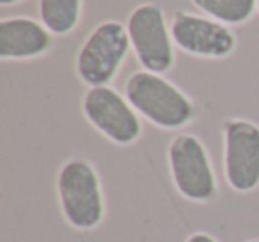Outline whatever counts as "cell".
I'll return each instance as SVG.
<instances>
[{"label":"cell","instance_id":"cell-1","mask_svg":"<svg viewBox=\"0 0 259 242\" xmlns=\"http://www.w3.org/2000/svg\"><path fill=\"white\" fill-rule=\"evenodd\" d=\"M57 203L64 221L76 231H93L107 214L103 186L96 168L83 157L61 164L55 177Z\"/></svg>","mask_w":259,"mask_h":242},{"label":"cell","instance_id":"cell-2","mask_svg":"<svg viewBox=\"0 0 259 242\" xmlns=\"http://www.w3.org/2000/svg\"><path fill=\"white\" fill-rule=\"evenodd\" d=\"M124 96L142 118L160 129H180L195 118L190 97L162 75L146 69L130 75Z\"/></svg>","mask_w":259,"mask_h":242},{"label":"cell","instance_id":"cell-3","mask_svg":"<svg viewBox=\"0 0 259 242\" xmlns=\"http://www.w3.org/2000/svg\"><path fill=\"white\" fill-rule=\"evenodd\" d=\"M167 166L174 189L192 203H209L219 195L213 163L204 143L190 133H180L167 147Z\"/></svg>","mask_w":259,"mask_h":242},{"label":"cell","instance_id":"cell-4","mask_svg":"<svg viewBox=\"0 0 259 242\" xmlns=\"http://www.w3.org/2000/svg\"><path fill=\"white\" fill-rule=\"evenodd\" d=\"M132 50L128 30L119 22H103L87 36L76 53L75 69L87 87L108 85Z\"/></svg>","mask_w":259,"mask_h":242},{"label":"cell","instance_id":"cell-5","mask_svg":"<svg viewBox=\"0 0 259 242\" xmlns=\"http://www.w3.org/2000/svg\"><path fill=\"white\" fill-rule=\"evenodd\" d=\"M82 113L98 133L115 145H134L142 136L141 115L124 94L110 85L87 89L82 97Z\"/></svg>","mask_w":259,"mask_h":242},{"label":"cell","instance_id":"cell-6","mask_svg":"<svg viewBox=\"0 0 259 242\" xmlns=\"http://www.w3.org/2000/svg\"><path fill=\"white\" fill-rule=\"evenodd\" d=\"M224 178L234 193L259 188V126L248 118H229L222 128Z\"/></svg>","mask_w":259,"mask_h":242},{"label":"cell","instance_id":"cell-7","mask_svg":"<svg viewBox=\"0 0 259 242\" xmlns=\"http://www.w3.org/2000/svg\"><path fill=\"white\" fill-rule=\"evenodd\" d=\"M130 44L139 64L149 73L163 75L174 66V41L162 8L156 4L137 6L130 13Z\"/></svg>","mask_w":259,"mask_h":242},{"label":"cell","instance_id":"cell-8","mask_svg":"<svg viewBox=\"0 0 259 242\" xmlns=\"http://www.w3.org/2000/svg\"><path fill=\"white\" fill-rule=\"evenodd\" d=\"M170 36L181 51L201 58H226L238 44L236 36L227 25L183 11L174 15Z\"/></svg>","mask_w":259,"mask_h":242},{"label":"cell","instance_id":"cell-9","mask_svg":"<svg viewBox=\"0 0 259 242\" xmlns=\"http://www.w3.org/2000/svg\"><path fill=\"white\" fill-rule=\"evenodd\" d=\"M52 46V34L41 22L15 16L0 22V58L30 60L45 55Z\"/></svg>","mask_w":259,"mask_h":242},{"label":"cell","instance_id":"cell-10","mask_svg":"<svg viewBox=\"0 0 259 242\" xmlns=\"http://www.w3.org/2000/svg\"><path fill=\"white\" fill-rule=\"evenodd\" d=\"M82 0H39L41 23L54 36H68L80 22Z\"/></svg>","mask_w":259,"mask_h":242},{"label":"cell","instance_id":"cell-11","mask_svg":"<svg viewBox=\"0 0 259 242\" xmlns=\"http://www.w3.org/2000/svg\"><path fill=\"white\" fill-rule=\"evenodd\" d=\"M192 4L224 25H240L252 18L257 0H192Z\"/></svg>","mask_w":259,"mask_h":242},{"label":"cell","instance_id":"cell-12","mask_svg":"<svg viewBox=\"0 0 259 242\" xmlns=\"http://www.w3.org/2000/svg\"><path fill=\"white\" fill-rule=\"evenodd\" d=\"M185 242H219L215 237H213L211 233H208V231H194V233H190L187 238H185Z\"/></svg>","mask_w":259,"mask_h":242},{"label":"cell","instance_id":"cell-13","mask_svg":"<svg viewBox=\"0 0 259 242\" xmlns=\"http://www.w3.org/2000/svg\"><path fill=\"white\" fill-rule=\"evenodd\" d=\"M20 0H0V6H11V4H16Z\"/></svg>","mask_w":259,"mask_h":242},{"label":"cell","instance_id":"cell-14","mask_svg":"<svg viewBox=\"0 0 259 242\" xmlns=\"http://www.w3.org/2000/svg\"><path fill=\"white\" fill-rule=\"evenodd\" d=\"M245 242H259V238H248V240H245Z\"/></svg>","mask_w":259,"mask_h":242},{"label":"cell","instance_id":"cell-15","mask_svg":"<svg viewBox=\"0 0 259 242\" xmlns=\"http://www.w3.org/2000/svg\"><path fill=\"white\" fill-rule=\"evenodd\" d=\"M257 13H259V0H257Z\"/></svg>","mask_w":259,"mask_h":242}]
</instances>
